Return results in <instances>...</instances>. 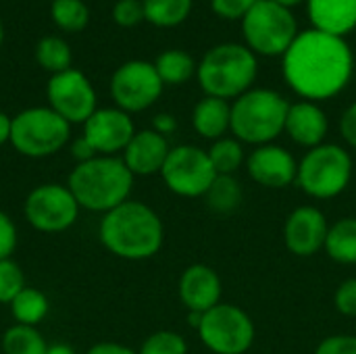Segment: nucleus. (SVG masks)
I'll list each match as a JSON object with an SVG mask.
<instances>
[{
  "label": "nucleus",
  "instance_id": "1",
  "mask_svg": "<svg viewBox=\"0 0 356 354\" xmlns=\"http://www.w3.org/2000/svg\"><path fill=\"white\" fill-rule=\"evenodd\" d=\"M282 75L300 100H332L355 75V52L346 38L311 27L300 31L282 56Z\"/></svg>",
  "mask_w": 356,
  "mask_h": 354
},
{
  "label": "nucleus",
  "instance_id": "2",
  "mask_svg": "<svg viewBox=\"0 0 356 354\" xmlns=\"http://www.w3.org/2000/svg\"><path fill=\"white\" fill-rule=\"evenodd\" d=\"M98 240L117 259L148 261L163 248L165 225L152 207L129 198L100 217Z\"/></svg>",
  "mask_w": 356,
  "mask_h": 354
},
{
  "label": "nucleus",
  "instance_id": "3",
  "mask_svg": "<svg viewBox=\"0 0 356 354\" xmlns=\"http://www.w3.org/2000/svg\"><path fill=\"white\" fill-rule=\"evenodd\" d=\"M134 179L121 156L98 154L86 163H75L67 177V188L81 211L104 215L131 198Z\"/></svg>",
  "mask_w": 356,
  "mask_h": 354
},
{
  "label": "nucleus",
  "instance_id": "4",
  "mask_svg": "<svg viewBox=\"0 0 356 354\" xmlns=\"http://www.w3.org/2000/svg\"><path fill=\"white\" fill-rule=\"evenodd\" d=\"M259 75V56L238 42L215 44L198 61L196 79L204 96L234 102L254 88Z\"/></svg>",
  "mask_w": 356,
  "mask_h": 354
},
{
  "label": "nucleus",
  "instance_id": "5",
  "mask_svg": "<svg viewBox=\"0 0 356 354\" xmlns=\"http://www.w3.org/2000/svg\"><path fill=\"white\" fill-rule=\"evenodd\" d=\"M290 102L271 88H252L232 102V136L242 144H273L286 129Z\"/></svg>",
  "mask_w": 356,
  "mask_h": 354
},
{
  "label": "nucleus",
  "instance_id": "6",
  "mask_svg": "<svg viewBox=\"0 0 356 354\" xmlns=\"http://www.w3.org/2000/svg\"><path fill=\"white\" fill-rule=\"evenodd\" d=\"M353 173V154L340 144L325 142L307 150L298 161L296 186L315 200H332L348 190Z\"/></svg>",
  "mask_w": 356,
  "mask_h": 354
},
{
  "label": "nucleus",
  "instance_id": "7",
  "mask_svg": "<svg viewBox=\"0 0 356 354\" xmlns=\"http://www.w3.org/2000/svg\"><path fill=\"white\" fill-rule=\"evenodd\" d=\"M71 142V125L48 104L29 106L13 117L10 146L27 159H48Z\"/></svg>",
  "mask_w": 356,
  "mask_h": 354
},
{
  "label": "nucleus",
  "instance_id": "8",
  "mask_svg": "<svg viewBox=\"0 0 356 354\" xmlns=\"http://www.w3.org/2000/svg\"><path fill=\"white\" fill-rule=\"evenodd\" d=\"M298 33V21L292 8L273 0H257L242 19L244 44L257 56H284Z\"/></svg>",
  "mask_w": 356,
  "mask_h": 354
},
{
  "label": "nucleus",
  "instance_id": "9",
  "mask_svg": "<svg viewBox=\"0 0 356 354\" xmlns=\"http://www.w3.org/2000/svg\"><path fill=\"white\" fill-rule=\"evenodd\" d=\"M196 334L213 354H246L257 340V325L244 309L219 303L202 313Z\"/></svg>",
  "mask_w": 356,
  "mask_h": 354
},
{
  "label": "nucleus",
  "instance_id": "10",
  "mask_svg": "<svg viewBox=\"0 0 356 354\" xmlns=\"http://www.w3.org/2000/svg\"><path fill=\"white\" fill-rule=\"evenodd\" d=\"M79 204L67 184L48 182L31 188L23 200V219L40 234H63L79 219Z\"/></svg>",
  "mask_w": 356,
  "mask_h": 354
},
{
  "label": "nucleus",
  "instance_id": "11",
  "mask_svg": "<svg viewBox=\"0 0 356 354\" xmlns=\"http://www.w3.org/2000/svg\"><path fill=\"white\" fill-rule=\"evenodd\" d=\"M215 177L217 173L211 165L209 152L194 144L171 146L161 169V179L167 190L181 198H204Z\"/></svg>",
  "mask_w": 356,
  "mask_h": 354
},
{
  "label": "nucleus",
  "instance_id": "12",
  "mask_svg": "<svg viewBox=\"0 0 356 354\" xmlns=\"http://www.w3.org/2000/svg\"><path fill=\"white\" fill-rule=\"evenodd\" d=\"M165 83L161 81L154 63L131 58L115 69L108 81V92L117 108L134 115L148 111L163 94Z\"/></svg>",
  "mask_w": 356,
  "mask_h": 354
},
{
  "label": "nucleus",
  "instance_id": "13",
  "mask_svg": "<svg viewBox=\"0 0 356 354\" xmlns=\"http://www.w3.org/2000/svg\"><path fill=\"white\" fill-rule=\"evenodd\" d=\"M46 100L69 125H83L98 108V94L92 81L83 71L73 67L48 77Z\"/></svg>",
  "mask_w": 356,
  "mask_h": 354
},
{
  "label": "nucleus",
  "instance_id": "14",
  "mask_svg": "<svg viewBox=\"0 0 356 354\" xmlns=\"http://www.w3.org/2000/svg\"><path fill=\"white\" fill-rule=\"evenodd\" d=\"M136 131L131 115L117 106H98L81 125V136L100 156H121Z\"/></svg>",
  "mask_w": 356,
  "mask_h": 354
},
{
  "label": "nucleus",
  "instance_id": "15",
  "mask_svg": "<svg viewBox=\"0 0 356 354\" xmlns=\"http://www.w3.org/2000/svg\"><path fill=\"white\" fill-rule=\"evenodd\" d=\"M330 223L321 209L313 204H302L294 209L284 223V244L300 259L319 255L325 248Z\"/></svg>",
  "mask_w": 356,
  "mask_h": 354
},
{
  "label": "nucleus",
  "instance_id": "16",
  "mask_svg": "<svg viewBox=\"0 0 356 354\" xmlns=\"http://www.w3.org/2000/svg\"><path fill=\"white\" fill-rule=\"evenodd\" d=\"M246 173L248 177L267 190H284L296 184L298 161L294 154L280 144L257 146L246 156Z\"/></svg>",
  "mask_w": 356,
  "mask_h": 354
},
{
  "label": "nucleus",
  "instance_id": "17",
  "mask_svg": "<svg viewBox=\"0 0 356 354\" xmlns=\"http://www.w3.org/2000/svg\"><path fill=\"white\" fill-rule=\"evenodd\" d=\"M177 294L188 313H207L221 303L223 282L213 267L204 263H194L186 267L179 275Z\"/></svg>",
  "mask_w": 356,
  "mask_h": 354
},
{
  "label": "nucleus",
  "instance_id": "18",
  "mask_svg": "<svg viewBox=\"0 0 356 354\" xmlns=\"http://www.w3.org/2000/svg\"><path fill=\"white\" fill-rule=\"evenodd\" d=\"M169 150V138L156 134L154 129H140L121 152V159L134 177H150L161 175Z\"/></svg>",
  "mask_w": 356,
  "mask_h": 354
},
{
  "label": "nucleus",
  "instance_id": "19",
  "mask_svg": "<svg viewBox=\"0 0 356 354\" xmlns=\"http://www.w3.org/2000/svg\"><path fill=\"white\" fill-rule=\"evenodd\" d=\"M327 131H330V119L327 113L319 106V102L298 100L290 104L284 134L296 146H302L307 150L321 146L325 144Z\"/></svg>",
  "mask_w": 356,
  "mask_h": 354
},
{
  "label": "nucleus",
  "instance_id": "20",
  "mask_svg": "<svg viewBox=\"0 0 356 354\" xmlns=\"http://www.w3.org/2000/svg\"><path fill=\"white\" fill-rule=\"evenodd\" d=\"M313 29L346 38L356 29V0H307Z\"/></svg>",
  "mask_w": 356,
  "mask_h": 354
},
{
  "label": "nucleus",
  "instance_id": "21",
  "mask_svg": "<svg viewBox=\"0 0 356 354\" xmlns=\"http://www.w3.org/2000/svg\"><path fill=\"white\" fill-rule=\"evenodd\" d=\"M192 127L202 140L209 142L225 138V134L232 129V102L215 96H202L194 104Z\"/></svg>",
  "mask_w": 356,
  "mask_h": 354
},
{
  "label": "nucleus",
  "instance_id": "22",
  "mask_svg": "<svg viewBox=\"0 0 356 354\" xmlns=\"http://www.w3.org/2000/svg\"><path fill=\"white\" fill-rule=\"evenodd\" d=\"M323 250L340 265H356V217H342L330 225Z\"/></svg>",
  "mask_w": 356,
  "mask_h": 354
},
{
  "label": "nucleus",
  "instance_id": "23",
  "mask_svg": "<svg viewBox=\"0 0 356 354\" xmlns=\"http://www.w3.org/2000/svg\"><path fill=\"white\" fill-rule=\"evenodd\" d=\"M8 309H10L15 323L38 328L50 313V300L42 290L33 286H25L8 305Z\"/></svg>",
  "mask_w": 356,
  "mask_h": 354
},
{
  "label": "nucleus",
  "instance_id": "24",
  "mask_svg": "<svg viewBox=\"0 0 356 354\" xmlns=\"http://www.w3.org/2000/svg\"><path fill=\"white\" fill-rule=\"evenodd\" d=\"M154 69L165 86H181V83L190 81L192 77H196L198 63L186 50L171 48L156 56Z\"/></svg>",
  "mask_w": 356,
  "mask_h": 354
},
{
  "label": "nucleus",
  "instance_id": "25",
  "mask_svg": "<svg viewBox=\"0 0 356 354\" xmlns=\"http://www.w3.org/2000/svg\"><path fill=\"white\" fill-rule=\"evenodd\" d=\"M207 207L217 215H232L244 202V188L236 175H217L204 194Z\"/></svg>",
  "mask_w": 356,
  "mask_h": 354
},
{
  "label": "nucleus",
  "instance_id": "26",
  "mask_svg": "<svg viewBox=\"0 0 356 354\" xmlns=\"http://www.w3.org/2000/svg\"><path fill=\"white\" fill-rule=\"evenodd\" d=\"M144 21L154 27H177L181 25L194 6V0H142Z\"/></svg>",
  "mask_w": 356,
  "mask_h": 354
},
{
  "label": "nucleus",
  "instance_id": "27",
  "mask_svg": "<svg viewBox=\"0 0 356 354\" xmlns=\"http://www.w3.org/2000/svg\"><path fill=\"white\" fill-rule=\"evenodd\" d=\"M33 56H35V63L50 75L71 69V63H73L71 46L58 35L40 38L35 44V50H33Z\"/></svg>",
  "mask_w": 356,
  "mask_h": 354
},
{
  "label": "nucleus",
  "instance_id": "28",
  "mask_svg": "<svg viewBox=\"0 0 356 354\" xmlns=\"http://www.w3.org/2000/svg\"><path fill=\"white\" fill-rule=\"evenodd\" d=\"M207 152L217 175H236L240 167L246 165V156H248L244 144L234 136H225L211 142V148Z\"/></svg>",
  "mask_w": 356,
  "mask_h": 354
},
{
  "label": "nucleus",
  "instance_id": "29",
  "mask_svg": "<svg viewBox=\"0 0 356 354\" xmlns=\"http://www.w3.org/2000/svg\"><path fill=\"white\" fill-rule=\"evenodd\" d=\"M48 342L38 328L13 323L2 336L4 354H46Z\"/></svg>",
  "mask_w": 356,
  "mask_h": 354
},
{
  "label": "nucleus",
  "instance_id": "30",
  "mask_svg": "<svg viewBox=\"0 0 356 354\" xmlns=\"http://www.w3.org/2000/svg\"><path fill=\"white\" fill-rule=\"evenodd\" d=\"M50 19L60 31L77 33L88 27L90 8L83 0H52Z\"/></svg>",
  "mask_w": 356,
  "mask_h": 354
},
{
  "label": "nucleus",
  "instance_id": "31",
  "mask_svg": "<svg viewBox=\"0 0 356 354\" xmlns=\"http://www.w3.org/2000/svg\"><path fill=\"white\" fill-rule=\"evenodd\" d=\"M138 354H188V342L173 330H159L142 342Z\"/></svg>",
  "mask_w": 356,
  "mask_h": 354
},
{
  "label": "nucleus",
  "instance_id": "32",
  "mask_svg": "<svg viewBox=\"0 0 356 354\" xmlns=\"http://www.w3.org/2000/svg\"><path fill=\"white\" fill-rule=\"evenodd\" d=\"M25 286V275L19 263L13 259L0 261V305H10Z\"/></svg>",
  "mask_w": 356,
  "mask_h": 354
},
{
  "label": "nucleus",
  "instance_id": "33",
  "mask_svg": "<svg viewBox=\"0 0 356 354\" xmlns=\"http://www.w3.org/2000/svg\"><path fill=\"white\" fill-rule=\"evenodd\" d=\"M113 21L119 27H136L144 21L142 0H117L113 6Z\"/></svg>",
  "mask_w": 356,
  "mask_h": 354
},
{
  "label": "nucleus",
  "instance_id": "34",
  "mask_svg": "<svg viewBox=\"0 0 356 354\" xmlns=\"http://www.w3.org/2000/svg\"><path fill=\"white\" fill-rule=\"evenodd\" d=\"M334 307L340 315L356 319V277L344 280L334 292Z\"/></svg>",
  "mask_w": 356,
  "mask_h": 354
},
{
  "label": "nucleus",
  "instance_id": "35",
  "mask_svg": "<svg viewBox=\"0 0 356 354\" xmlns=\"http://www.w3.org/2000/svg\"><path fill=\"white\" fill-rule=\"evenodd\" d=\"M257 0H211V8L225 21H242Z\"/></svg>",
  "mask_w": 356,
  "mask_h": 354
},
{
  "label": "nucleus",
  "instance_id": "36",
  "mask_svg": "<svg viewBox=\"0 0 356 354\" xmlns=\"http://www.w3.org/2000/svg\"><path fill=\"white\" fill-rule=\"evenodd\" d=\"M17 242H19L17 225H15L13 217L0 209V261L13 259V252L17 248Z\"/></svg>",
  "mask_w": 356,
  "mask_h": 354
},
{
  "label": "nucleus",
  "instance_id": "37",
  "mask_svg": "<svg viewBox=\"0 0 356 354\" xmlns=\"http://www.w3.org/2000/svg\"><path fill=\"white\" fill-rule=\"evenodd\" d=\"M315 354H356V336L353 334H334L323 338Z\"/></svg>",
  "mask_w": 356,
  "mask_h": 354
},
{
  "label": "nucleus",
  "instance_id": "38",
  "mask_svg": "<svg viewBox=\"0 0 356 354\" xmlns=\"http://www.w3.org/2000/svg\"><path fill=\"white\" fill-rule=\"evenodd\" d=\"M340 134L344 138V142L356 148V102H353L350 106H346V111L340 117Z\"/></svg>",
  "mask_w": 356,
  "mask_h": 354
},
{
  "label": "nucleus",
  "instance_id": "39",
  "mask_svg": "<svg viewBox=\"0 0 356 354\" xmlns=\"http://www.w3.org/2000/svg\"><path fill=\"white\" fill-rule=\"evenodd\" d=\"M150 129H154L156 134L169 138L171 134L177 131V119H175V115H171V113H159V115L152 117V127H150Z\"/></svg>",
  "mask_w": 356,
  "mask_h": 354
},
{
  "label": "nucleus",
  "instance_id": "40",
  "mask_svg": "<svg viewBox=\"0 0 356 354\" xmlns=\"http://www.w3.org/2000/svg\"><path fill=\"white\" fill-rule=\"evenodd\" d=\"M71 156L75 159V163H86V161H90V159H94V156H98V154H96V150L90 146V142H88L83 136H79V138H75V140L71 142Z\"/></svg>",
  "mask_w": 356,
  "mask_h": 354
},
{
  "label": "nucleus",
  "instance_id": "41",
  "mask_svg": "<svg viewBox=\"0 0 356 354\" xmlns=\"http://www.w3.org/2000/svg\"><path fill=\"white\" fill-rule=\"evenodd\" d=\"M86 354H138V351L119 344V342H98L94 346H90Z\"/></svg>",
  "mask_w": 356,
  "mask_h": 354
},
{
  "label": "nucleus",
  "instance_id": "42",
  "mask_svg": "<svg viewBox=\"0 0 356 354\" xmlns=\"http://www.w3.org/2000/svg\"><path fill=\"white\" fill-rule=\"evenodd\" d=\"M10 127H13V117L0 111V148L4 144H10Z\"/></svg>",
  "mask_w": 356,
  "mask_h": 354
},
{
  "label": "nucleus",
  "instance_id": "43",
  "mask_svg": "<svg viewBox=\"0 0 356 354\" xmlns=\"http://www.w3.org/2000/svg\"><path fill=\"white\" fill-rule=\"evenodd\" d=\"M46 354H77L73 346L65 344V342H56V344H48Z\"/></svg>",
  "mask_w": 356,
  "mask_h": 354
},
{
  "label": "nucleus",
  "instance_id": "44",
  "mask_svg": "<svg viewBox=\"0 0 356 354\" xmlns=\"http://www.w3.org/2000/svg\"><path fill=\"white\" fill-rule=\"evenodd\" d=\"M200 321H202V313H188V325L192 328V330H198V325H200Z\"/></svg>",
  "mask_w": 356,
  "mask_h": 354
},
{
  "label": "nucleus",
  "instance_id": "45",
  "mask_svg": "<svg viewBox=\"0 0 356 354\" xmlns=\"http://www.w3.org/2000/svg\"><path fill=\"white\" fill-rule=\"evenodd\" d=\"M273 2H277V4H282L286 8H294V6H298V4H302L307 0H273Z\"/></svg>",
  "mask_w": 356,
  "mask_h": 354
},
{
  "label": "nucleus",
  "instance_id": "46",
  "mask_svg": "<svg viewBox=\"0 0 356 354\" xmlns=\"http://www.w3.org/2000/svg\"><path fill=\"white\" fill-rule=\"evenodd\" d=\"M2 42H4V27H2V21H0V48H2Z\"/></svg>",
  "mask_w": 356,
  "mask_h": 354
}]
</instances>
